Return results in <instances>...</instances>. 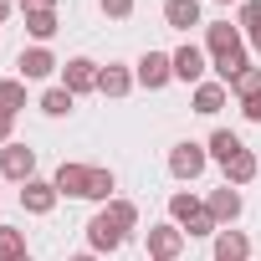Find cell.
<instances>
[{
	"instance_id": "6da1fadb",
	"label": "cell",
	"mask_w": 261,
	"mask_h": 261,
	"mask_svg": "<svg viewBox=\"0 0 261 261\" xmlns=\"http://www.w3.org/2000/svg\"><path fill=\"white\" fill-rule=\"evenodd\" d=\"M134 225H139V205H134V200H108V205L87 220V246H92L97 256H102V251H118Z\"/></svg>"
},
{
	"instance_id": "7a4b0ae2",
	"label": "cell",
	"mask_w": 261,
	"mask_h": 261,
	"mask_svg": "<svg viewBox=\"0 0 261 261\" xmlns=\"http://www.w3.org/2000/svg\"><path fill=\"white\" fill-rule=\"evenodd\" d=\"M169 220L190 236V241H200V236H220V225H215V215L205 210V200H195L190 190H179V195H169Z\"/></svg>"
},
{
	"instance_id": "3957f363",
	"label": "cell",
	"mask_w": 261,
	"mask_h": 261,
	"mask_svg": "<svg viewBox=\"0 0 261 261\" xmlns=\"http://www.w3.org/2000/svg\"><path fill=\"white\" fill-rule=\"evenodd\" d=\"M205 164H210V149L195 144V139H185V144L169 149V174H174V179H200Z\"/></svg>"
},
{
	"instance_id": "277c9868",
	"label": "cell",
	"mask_w": 261,
	"mask_h": 261,
	"mask_svg": "<svg viewBox=\"0 0 261 261\" xmlns=\"http://www.w3.org/2000/svg\"><path fill=\"white\" fill-rule=\"evenodd\" d=\"M185 246H190V236H185L174 220L149 225V261H179V256H185Z\"/></svg>"
},
{
	"instance_id": "5b68a950",
	"label": "cell",
	"mask_w": 261,
	"mask_h": 261,
	"mask_svg": "<svg viewBox=\"0 0 261 261\" xmlns=\"http://www.w3.org/2000/svg\"><path fill=\"white\" fill-rule=\"evenodd\" d=\"M134 77H139V87L159 92V87H169V82H174V57H169V51H144V57H139V67H134Z\"/></svg>"
},
{
	"instance_id": "8992f818",
	"label": "cell",
	"mask_w": 261,
	"mask_h": 261,
	"mask_svg": "<svg viewBox=\"0 0 261 261\" xmlns=\"http://www.w3.org/2000/svg\"><path fill=\"white\" fill-rule=\"evenodd\" d=\"M0 179H16V185L36 179V149H26V144H6V149H0Z\"/></svg>"
},
{
	"instance_id": "52a82bcc",
	"label": "cell",
	"mask_w": 261,
	"mask_h": 261,
	"mask_svg": "<svg viewBox=\"0 0 261 261\" xmlns=\"http://www.w3.org/2000/svg\"><path fill=\"white\" fill-rule=\"evenodd\" d=\"M97 77H102V67H97L92 57H72V62L62 67V87H67L72 97H82V92H97Z\"/></svg>"
},
{
	"instance_id": "ba28073f",
	"label": "cell",
	"mask_w": 261,
	"mask_h": 261,
	"mask_svg": "<svg viewBox=\"0 0 261 261\" xmlns=\"http://www.w3.org/2000/svg\"><path fill=\"white\" fill-rule=\"evenodd\" d=\"M57 67H62V62H57L46 46H26V51L16 57V77H21V82H41V77H51Z\"/></svg>"
},
{
	"instance_id": "9c48e42d",
	"label": "cell",
	"mask_w": 261,
	"mask_h": 261,
	"mask_svg": "<svg viewBox=\"0 0 261 261\" xmlns=\"http://www.w3.org/2000/svg\"><path fill=\"white\" fill-rule=\"evenodd\" d=\"M87 179H92V169L87 164H72V159H62V169L51 174V185H57L62 200H87Z\"/></svg>"
},
{
	"instance_id": "30bf717a",
	"label": "cell",
	"mask_w": 261,
	"mask_h": 261,
	"mask_svg": "<svg viewBox=\"0 0 261 261\" xmlns=\"http://www.w3.org/2000/svg\"><path fill=\"white\" fill-rule=\"evenodd\" d=\"M57 200H62V195H57L51 179H26V185H21V205H26V215H51Z\"/></svg>"
},
{
	"instance_id": "8fae6325",
	"label": "cell",
	"mask_w": 261,
	"mask_h": 261,
	"mask_svg": "<svg viewBox=\"0 0 261 261\" xmlns=\"http://www.w3.org/2000/svg\"><path fill=\"white\" fill-rule=\"evenodd\" d=\"M205 210L215 215V225H220V230H225V225H236V220H241V190H236V185H220V190H210Z\"/></svg>"
},
{
	"instance_id": "7c38bea8",
	"label": "cell",
	"mask_w": 261,
	"mask_h": 261,
	"mask_svg": "<svg viewBox=\"0 0 261 261\" xmlns=\"http://www.w3.org/2000/svg\"><path fill=\"white\" fill-rule=\"evenodd\" d=\"M236 46H246V41H241V26H230V21H210V26H205V51H210V57H225V51H236Z\"/></svg>"
},
{
	"instance_id": "4fadbf2b",
	"label": "cell",
	"mask_w": 261,
	"mask_h": 261,
	"mask_svg": "<svg viewBox=\"0 0 261 261\" xmlns=\"http://www.w3.org/2000/svg\"><path fill=\"white\" fill-rule=\"evenodd\" d=\"M169 57H174V77H179V82H195V87L205 82V51H200V46L185 41V46L169 51Z\"/></svg>"
},
{
	"instance_id": "5bb4252c",
	"label": "cell",
	"mask_w": 261,
	"mask_h": 261,
	"mask_svg": "<svg viewBox=\"0 0 261 261\" xmlns=\"http://www.w3.org/2000/svg\"><path fill=\"white\" fill-rule=\"evenodd\" d=\"M215 261H251V236L225 225V230L215 236Z\"/></svg>"
},
{
	"instance_id": "9a60e30c",
	"label": "cell",
	"mask_w": 261,
	"mask_h": 261,
	"mask_svg": "<svg viewBox=\"0 0 261 261\" xmlns=\"http://www.w3.org/2000/svg\"><path fill=\"white\" fill-rule=\"evenodd\" d=\"M134 82H139V77L128 72V67L108 62V67H102V77H97V92H102V97H128V92H134Z\"/></svg>"
},
{
	"instance_id": "2e32d148",
	"label": "cell",
	"mask_w": 261,
	"mask_h": 261,
	"mask_svg": "<svg viewBox=\"0 0 261 261\" xmlns=\"http://www.w3.org/2000/svg\"><path fill=\"white\" fill-rule=\"evenodd\" d=\"M225 97H230L225 82H200V87H195V113H200V118H215V113L225 108Z\"/></svg>"
},
{
	"instance_id": "e0dca14e",
	"label": "cell",
	"mask_w": 261,
	"mask_h": 261,
	"mask_svg": "<svg viewBox=\"0 0 261 261\" xmlns=\"http://www.w3.org/2000/svg\"><path fill=\"white\" fill-rule=\"evenodd\" d=\"M164 21H169L174 31L200 26V0H164Z\"/></svg>"
},
{
	"instance_id": "ac0fdd59",
	"label": "cell",
	"mask_w": 261,
	"mask_h": 261,
	"mask_svg": "<svg viewBox=\"0 0 261 261\" xmlns=\"http://www.w3.org/2000/svg\"><path fill=\"white\" fill-rule=\"evenodd\" d=\"M205 149H210V159H215V164L225 169V164H230V159H236V154H241L246 144H241V139L230 134V128H215V134H210V144H205Z\"/></svg>"
},
{
	"instance_id": "d6986e66",
	"label": "cell",
	"mask_w": 261,
	"mask_h": 261,
	"mask_svg": "<svg viewBox=\"0 0 261 261\" xmlns=\"http://www.w3.org/2000/svg\"><path fill=\"white\" fill-rule=\"evenodd\" d=\"M256 174H261V164H256V154H251V149H241V154L225 164V185H236V190H241V185H251Z\"/></svg>"
},
{
	"instance_id": "ffe728a7",
	"label": "cell",
	"mask_w": 261,
	"mask_h": 261,
	"mask_svg": "<svg viewBox=\"0 0 261 261\" xmlns=\"http://www.w3.org/2000/svg\"><path fill=\"white\" fill-rule=\"evenodd\" d=\"M210 62H215V77H220L225 87H230V82H236V77H241V72L251 67V57H246V46H236V51H225V57H210Z\"/></svg>"
},
{
	"instance_id": "44dd1931",
	"label": "cell",
	"mask_w": 261,
	"mask_h": 261,
	"mask_svg": "<svg viewBox=\"0 0 261 261\" xmlns=\"http://www.w3.org/2000/svg\"><path fill=\"white\" fill-rule=\"evenodd\" d=\"M26 36H31L36 46H46V41L57 36V11H31V16H26Z\"/></svg>"
},
{
	"instance_id": "7402d4cb",
	"label": "cell",
	"mask_w": 261,
	"mask_h": 261,
	"mask_svg": "<svg viewBox=\"0 0 261 261\" xmlns=\"http://www.w3.org/2000/svg\"><path fill=\"white\" fill-rule=\"evenodd\" d=\"M31 251H26V230H16V225H0V261H26Z\"/></svg>"
},
{
	"instance_id": "603a6c76",
	"label": "cell",
	"mask_w": 261,
	"mask_h": 261,
	"mask_svg": "<svg viewBox=\"0 0 261 261\" xmlns=\"http://www.w3.org/2000/svg\"><path fill=\"white\" fill-rule=\"evenodd\" d=\"M21 108H26V82H21V77H6V82H0V113L16 118Z\"/></svg>"
},
{
	"instance_id": "cb8c5ba5",
	"label": "cell",
	"mask_w": 261,
	"mask_h": 261,
	"mask_svg": "<svg viewBox=\"0 0 261 261\" xmlns=\"http://www.w3.org/2000/svg\"><path fill=\"white\" fill-rule=\"evenodd\" d=\"M72 102H77V97H72L67 87H46V92H41V113H46V118H67Z\"/></svg>"
},
{
	"instance_id": "d4e9b609",
	"label": "cell",
	"mask_w": 261,
	"mask_h": 261,
	"mask_svg": "<svg viewBox=\"0 0 261 261\" xmlns=\"http://www.w3.org/2000/svg\"><path fill=\"white\" fill-rule=\"evenodd\" d=\"M113 190H118V174H113V169H92V179H87V200L108 205V200H113Z\"/></svg>"
},
{
	"instance_id": "484cf974",
	"label": "cell",
	"mask_w": 261,
	"mask_h": 261,
	"mask_svg": "<svg viewBox=\"0 0 261 261\" xmlns=\"http://www.w3.org/2000/svg\"><path fill=\"white\" fill-rule=\"evenodd\" d=\"M246 36H261V0H241V21H236Z\"/></svg>"
},
{
	"instance_id": "4316f807",
	"label": "cell",
	"mask_w": 261,
	"mask_h": 261,
	"mask_svg": "<svg viewBox=\"0 0 261 261\" xmlns=\"http://www.w3.org/2000/svg\"><path fill=\"white\" fill-rule=\"evenodd\" d=\"M230 92H236V97H256V92H261V67H246V72L230 82Z\"/></svg>"
},
{
	"instance_id": "83f0119b",
	"label": "cell",
	"mask_w": 261,
	"mask_h": 261,
	"mask_svg": "<svg viewBox=\"0 0 261 261\" xmlns=\"http://www.w3.org/2000/svg\"><path fill=\"white\" fill-rule=\"evenodd\" d=\"M102 16H113V21H128V16H134V0H102Z\"/></svg>"
},
{
	"instance_id": "f1b7e54d",
	"label": "cell",
	"mask_w": 261,
	"mask_h": 261,
	"mask_svg": "<svg viewBox=\"0 0 261 261\" xmlns=\"http://www.w3.org/2000/svg\"><path fill=\"white\" fill-rule=\"evenodd\" d=\"M241 113H246L251 123H261V92H256V97H241Z\"/></svg>"
},
{
	"instance_id": "f546056e",
	"label": "cell",
	"mask_w": 261,
	"mask_h": 261,
	"mask_svg": "<svg viewBox=\"0 0 261 261\" xmlns=\"http://www.w3.org/2000/svg\"><path fill=\"white\" fill-rule=\"evenodd\" d=\"M11 128H16V118H11V113H0V149L16 144V139H11Z\"/></svg>"
},
{
	"instance_id": "4dcf8cb0",
	"label": "cell",
	"mask_w": 261,
	"mask_h": 261,
	"mask_svg": "<svg viewBox=\"0 0 261 261\" xmlns=\"http://www.w3.org/2000/svg\"><path fill=\"white\" fill-rule=\"evenodd\" d=\"M31 11H57V0H21V16H31Z\"/></svg>"
},
{
	"instance_id": "1f68e13d",
	"label": "cell",
	"mask_w": 261,
	"mask_h": 261,
	"mask_svg": "<svg viewBox=\"0 0 261 261\" xmlns=\"http://www.w3.org/2000/svg\"><path fill=\"white\" fill-rule=\"evenodd\" d=\"M67 261H97V251H87V256H67Z\"/></svg>"
},
{
	"instance_id": "d6a6232c",
	"label": "cell",
	"mask_w": 261,
	"mask_h": 261,
	"mask_svg": "<svg viewBox=\"0 0 261 261\" xmlns=\"http://www.w3.org/2000/svg\"><path fill=\"white\" fill-rule=\"evenodd\" d=\"M6 16H11V0H0V21H6Z\"/></svg>"
},
{
	"instance_id": "836d02e7",
	"label": "cell",
	"mask_w": 261,
	"mask_h": 261,
	"mask_svg": "<svg viewBox=\"0 0 261 261\" xmlns=\"http://www.w3.org/2000/svg\"><path fill=\"white\" fill-rule=\"evenodd\" d=\"M251 46H256V51H261V36H251Z\"/></svg>"
},
{
	"instance_id": "e575fe53",
	"label": "cell",
	"mask_w": 261,
	"mask_h": 261,
	"mask_svg": "<svg viewBox=\"0 0 261 261\" xmlns=\"http://www.w3.org/2000/svg\"><path fill=\"white\" fill-rule=\"evenodd\" d=\"M215 6H230V0H215Z\"/></svg>"
},
{
	"instance_id": "d590c367",
	"label": "cell",
	"mask_w": 261,
	"mask_h": 261,
	"mask_svg": "<svg viewBox=\"0 0 261 261\" xmlns=\"http://www.w3.org/2000/svg\"><path fill=\"white\" fill-rule=\"evenodd\" d=\"M0 185H6V179H0Z\"/></svg>"
},
{
	"instance_id": "8d00e7d4",
	"label": "cell",
	"mask_w": 261,
	"mask_h": 261,
	"mask_svg": "<svg viewBox=\"0 0 261 261\" xmlns=\"http://www.w3.org/2000/svg\"><path fill=\"white\" fill-rule=\"evenodd\" d=\"M26 261H31V256H26Z\"/></svg>"
}]
</instances>
